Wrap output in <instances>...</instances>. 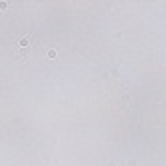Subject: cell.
I'll return each instance as SVG.
<instances>
[{"mask_svg":"<svg viewBox=\"0 0 166 166\" xmlns=\"http://www.w3.org/2000/svg\"><path fill=\"white\" fill-rule=\"evenodd\" d=\"M18 46H20V48H28V46H30V36H22V38H18Z\"/></svg>","mask_w":166,"mask_h":166,"instance_id":"1","label":"cell"},{"mask_svg":"<svg viewBox=\"0 0 166 166\" xmlns=\"http://www.w3.org/2000/svg\"><path fill=\"white\" fill-rule=\"evenodd\" d=\"M46 56H48L50 60H54V58H56V50H54V48H48V52H46Z\"/></svg>","mask_w":166,"mask_h":166,"instance_id":"2","label":"cell"},{"mask_svg":"<svg viewBox=\"0 0 166 166\" xmlns=\"http://www.w3.org/2000/svg\"><path fill=\"white\" fill-rule=\"evenodd\" d=\"M0 8H2V10H6V8H8V4H6V2H0Z\"/></svg>","mask_w":166,"mask_h":166,"instance_id":"3","label":"cell"}]
</instances>
